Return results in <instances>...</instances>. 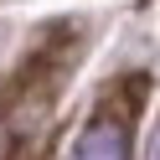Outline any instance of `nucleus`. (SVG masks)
Segmentation results:
<instances>
[{"label":"nucleus","mask_w":160,"mask_h":160,"mask_svg":"<svg viewBox=\"0 0 160 160\" xmlns=\"http://www.w3.org/2000/svg\"><path fill=\"white\" fill-rule=\"evenodd\" d=\"M145 160H160V124L150 129V145H145Z\"/></svg>","instance_id":"nucleus-2"},{"label":"nucleus","mask_w":160,"mask_h":160,"mask_svg":"<svg viewBox=\"0 0 160 160\" xmlns=\"http://www.w3.org/2000/svg\"><path fill=\"white\" fill-rule=\"evenodd\" d=\"M78 160H129V134L119 119H98L78 139Z\"/></svg>","instance_id":"nucleus-1"}]
</instances>
